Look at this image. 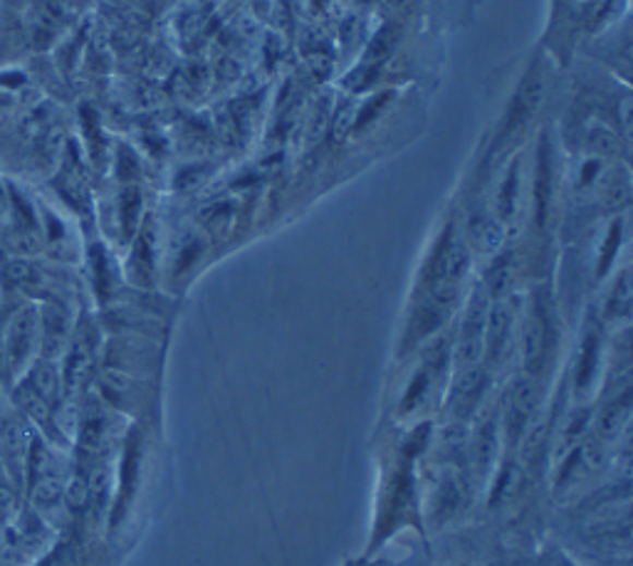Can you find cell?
Listing matches in <instances>:
<instances>
[{"label":"cell","instance_id":"obj_4","mask_svg":"<svg viewBox=\"0 0 633 566\" xmlns=\"http://www.w3.org/2000/svg\"><path fill=\"white\" fill-rule=\"evenodd\" d=\"M3 206H5V201H3V193H0V210H3Z\"/></svg>","mask_w":633,"mask_h":566},{"label":"cell","instance_id":"obj_2","mask_svg":"<svg viewBox=\"0 0 633 566\" xmlns=\"http://www.w3.org/2000/svg\"><path fill=\"white\" fill-rule=\"evenodd\" d=\"M539 97H542V77H539V72H533L525 80V85L519 87V92H517L515 105H512L510 115H507L505 132H515V129L523 127L527 119L533 117V111L539 105Z\"/></svg>","mask_w":633,"mask_h":566},{"label":"cell","instance_id":"obj_3","mask_svg":"<svg viewBox=\"0 0 633 566\" xmlns=\"http://www.w3.org/2000/svg\"><path fill=\"white\" fill-rule=\"evenodd\" d=\"M549 183H552V148L545 139L539 146V164H537V201H539V216H545V206L549 201Z\"/></svg>","mask_w":633,"mask_h":566},{"label":"cell","instance_id":"obj_1","mask_svg":"<svg viewBox=\"0 0 633 566\" xmlns=\"http://www.w3.org/2000/svg\"><path fill=\"white\" fill-rule=\"evenodd\" d=\"M37 337V314L33 310H21L8 324L5 332V359L8 366H23V361L27 359L33 349V341Z\"/></svg>","mask_w":633,"mask_h":566}]
</instances>
